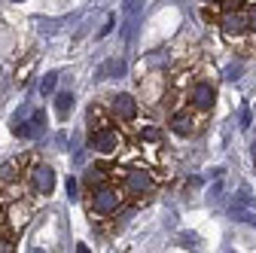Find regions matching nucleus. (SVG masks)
<instances>
[{
    "instance_id": "obj_1",
    "label": "nucleus",
    "mask_w": 256,
    "mask_h": 253,
    "mask_svg": "<svg viewBox=\"0 0 256 253\" xmlns=\"http://www.w3.org/2000/svg\"><path fill=\"white\" fill-rule=\"evenodd\" d=\"M122 189L116 186H98V189H92V202H88V210L92 214H98V216H110L122 208Z\"/></svg>"
},
{
    "instance_id": "obj_2",
    "label": "nucleus",
    "mask_w": 256,
    "mask_h": 253,
    "mask_svg": "<svg viewBox=\"0 0 256 253\" xmlns=\"http://www.w3.org/2000/svg\"><path fill=\"white\" fill-rule=\"evenodd\" d=\"M119 146H122V134L116 128H110V125H104V128H98V132H92V150L94 152L113 156Z\"/></svg>"
},
{
    "instance_id": "obj_3",
    "label": "nucleus",
    "mask_w": 256,
    "mask_h": 253,
    "mask_svg": "<svg viewBox=\"0 0 256 253\" xmlns=\"http://www.w3.org/2000/svg\"><path fill=\"white\" fill-rule=\"evenodd\" d=\"M220 30L226 34L229 40H238V37H244L247 34V12H241V10H229V12H222V18H220Z\"/></svg>"
},
{
    "instance_id": "obj_4",
    "label": "nucleus",
    "mask_w": 256,
    "mask_h": 253,
    "mask_svg": "<svg viewBox=\"0 0 256 253\" xmlns=\"http://www.w3.org/2000/svg\"><path fill=\"white\" fill-rule=\"evenodd\" d=\"M189 101H192L196 110H210L216 104V88L208 80H198V82H192V88H189Z\"/></svg>"
},
{
    "instance_id": "obj_5",
    "label": "nucleus",
    "mask_w": 256,
    "mask_h": 253,
    "mask_svg": "<svg viewBox=\"0 0 256 253\" xmlns=\"http://www.w3.org/2000/svg\"><path fill=\"white\" fill-rule=\"evenodd\" d=\"M150 189H152V177H150V171H144V168L125 171V192H132V196H146Z\"/></svg>"
},
{
    "instance_id": "obj_6",
    "label": "nucleus",
    "mask_w": 256,
    "mask_h": 253,
    "mask_svg": "<svg viewBox=\"0 0 256 253\" xmlns=\"http://www.w3.org/2000/svg\"><path fill=\"white\" fill-rule=\"evenodd\" d=\"M30 183H34V189L40 196H49L55 189V171L49 165H34L30 168Z\"/></svg>"
},
{
    "instance_id": "obj_7",
    "label": "nucleus",
    "mask_w": 256,
    "mask_h": 253,
    "mask_svg": "<svg viewBox=\"0 0 256 253\" xmlns=\"http://www.w3.org/2000/svg\"><path fill=\"white\" fill-rule=\"evenodd\" d=\"M43 128H46V113L43 110H34V113H30V119L22 122V125H12V132L22 134V138H40Z\"/></svg>"
},
{
    "instance_id": "obj_8",
    "label": "nucleus",
    "mask_w": 256,
    "mask_h": 253,
    "mask_svg": "<svg viewBox=\"0 0 256 253\" xmlns=\"http://www.w3.org/2000/svg\"><path fill=\"white\" fill-rule=\"evenodd\" d=\"M113 113L119 116V119H134L138 116V101H134V94H128V92H122V94H116L113 98Z\"/></svg>"
},
{
    "instance_id": "obj_9",
    "label": "nucleus",
    "mask_w": 256,
    "mask_h": 253,
    "mask_svg": "<svg viewBox=\"0 0 256 253\" xmlns=\"http://www.w3.org/2000/svg\"><path fill=\"white\" fill-rule=\"evenodd\" d=\"M125 70H128L125 58H107L104 64L94 70V80H119V76H125Z\"/></svg>"
},
{
    "instance_id": "obj_10",
    "label": "nucleus",
    "mask_w": 256,
    "mask_h": 253,
    "mask_svg": "<svg viewBox=\"0 0 256 253\" xmlns=\"http://www.w3.org/2000/svg\"><path fill=\"white\" fill-rule=\"evenodd\" d=\"M171 132L180 134V138H189V134H196V116L192 113H174L171 116Z\"/></svg>"
},
{
    "instance_id": "obj_11",
    "label": "nucleus",
    "mask_w": 256,
    "mask_h": 253,
    "mask_svg": "<svg viewBox=\"0 0 256 253\" xmlns=\"http://www.w3.org/2000/svg\"><path fill=\"white\" fill-rule=\"evenodd\" d=\"M74 104H76V101H74V92H58V94H55V113H58L61 119H68V113L74 110Z\"/></svg>"
},
{
    "instance_id": "obj_12",
    "label": "nucleus",
    "mask_w": 256,
    "mask_h": 253,
    "mask_svg": "<svg viewBox=\"0 0 256 253\" xmlns=\"http://www.w3.org/2000/svg\"><path fill=\"white\" fill-rule=\"evenodd\" d=\"M104 174H107V168H101V165H92V168L86 171L82 183H86L88 189H98V186H104Z\"/></svg>"
},
{
    "instance_id": "obj_13",
    "label": "nucleus",
    "mask_w": 256,
    "mask_h": 253,
    "mask_svg": "<svg viewBox=\"0 0 256 253\" xmlns=\"http://www.w3.org/2000/svg\"><path fill=\"white\" fill-rule=\"evenodd\" d=\"M122 12H125V18H140L144 0H122Z\"/></svg>"
},
{
    "instance_id": "obj_14",
    "label": "nucleus",
    "mask_w": 256,
    "mask_h": 253,
    "mask_svg": "<svg viewBox=\"0 0 256 253\" xmlns=\"http://www.w3.org/2000/svg\"><path fill=\"white\" fill-rule=\"evenodd\" d=\"M232 216L238 220V223H250V226H256V214H253V210H241V204H232Z\"/></svg>"
},
{
    "instance_id": "obj_15",
    "label": "nucleus",
    "mask_w": 256,
    "mask_h": 253,
    "mask_svg": "<svg viewBox=\"0 0 256 253\" xmlns=\"http://www.w3.org/2000/svg\"><path fill=\"white\" fill-rule=\"evenodd\" d=\"M18 165H22V159H10L4 168H0V180H16L18 177V171H16Z\"/></svg>"
},
{
    "instance_id": "obj_16",
    "label": "nucleus",
    "mask_w": 256,
    "mask_h": 253,
    "mask_svg": "<svg viewBox=\"0 0 256 253\" xmlns=\"http://www.w3.org/2000/svg\"><path fill=\"white\" fill-rule=\"evenodd\" d=\"M55 82H58V74H46L43 82H40V92H43V94H52V92H55Z\"/></svg>"
},
{
    "instance_id": "obj_17",
    "label": "nucleus",
    "mask_w": 256,
    "mask_h": 253,
    "mask_svg": "<svg viewBox=\"0 0 256 253\" xmlns=\"http://www.w3.org/2000/svg\"><path fill=\"white\" fill-rule=\"evenodd\" d=\"M140 138H144V140H150V144H156V140H162V132H158L156 125H146V128L140 132Z\"/></svg>"
},
{
    "instance_id": "obj_18",
    "label": "nucleus",
    "mask_w": 256,
    "mask_h": 253,
    "mask_svg": "<svg viewBox=\"0 0 256 253\" xmlns=\"http://www.w3.org/2000/svg\"><path fill=\"white\" fill-rule=\"evenodd\" d=\"M24 223H28V210H18V208H16V210H12V226H16V229H24Z\"/></svg>"
},
{
    "instance_id": "obj_19",
    "label": "nucleus",
    "mask_w": 256,
    "mask_h": 253,
    "mask_svg": "<svg viewBox=\"0 0 256 253\" xmlns=\"http://www.w3.org/2000/svg\"><path fill=\"white\" fill-rule=\"evenodd\" d=\"M247 28H250V30H256V4L247 10Z\"/></svg>"
},
{
    "instance_id": "obj_20",
    "label": "nucleus",
    "mask_w": 256,
    "mask_h": 253,
    "mask_svg": "<svg viewBox=\"0 0 256 253\" xmlns=\"http://www.w3.org/2000/svg\"><path fill=\"white\" fill-rule=\"evenodd\" d=\"M113 24H116V16H110V18L104 22V28H101V34H98V37H107L110 30H113Z\"/></svg>"
},
{
    "instance_id": "obj_21",
    "label": "nucleus",
    "mask_w": 256,
    "mask_h": 253,
    "mask_svg": "<svg viewBox=\"0 0 256 253\" xmlns=\"http://www.w3.org/2000/svg\"><path fill=\"white\" fill-rule=\"evenodd\" d=\"M238 6H241V0H222V10H226V12L229 10H238Z\"/></svg>"
},
{
    "instance_id": "obj_22",
    "label": "nucleus",
    "mask_w": 256,
    "mask_h": 253,
    "mask_svg": "<svg viewBox=\"0 0 256 253\" xmlns=\"http://www.w3.org/2000/svg\"><path fill=\"white\" fill-rule=\"evenodd\" d=\"M68 196L76 198V180H74V177H68Z\"/></svg>"
},
{
    "instance_id": "obj_23",
    "label": "nucleus",
    "mask_w": 256,
    "mask_h": 253,
    "mask_svg": "<svg viewBox=\"0 0 256 253\" xmlns=\"http://www.w3.org/2000/svg\"><path fill=\"white\" fill-rule=\"evenodd\" d=\"M238 70H241V68H238V64H232V68L226 70V80H238Z\"/></svg>"
},
{
    "instance_id": "obj_24",
    "label": "nucleus",
    "mask_w": 256,
    "mask_h": 253,
    "mask_svg": "<svg viewBox=\"0 0 256 253\" xmlns=\"http://www.w3.org/2000/svg\"><path fill=\"white\" fill-rule=\"evenodd\" d=\"M0 253H12V244L6 238H0Z\"/></svg>"
},
{
    "instance_id": "obj_25",
    "label": "nucleus",
    "mask_w": 256,
    "mask_h": 253,
    "mask_svg": "<svg viewBox=\"0 0 256 253\" xmlns=\"http://www.w3.org/2000/svg\"><path fill=\"white\" fill-rule=\"evenodd\" d=\"M76 253H92V250H88V244H76Z\"/></svg>"
},
{
    "instance_id": "obj_26",
    "label": "nucleus",
    "mask_w": 256,
    "mask_h": 253,
    "mask_svg": "<svg viewBox=\"0 0 256 253\" xmlns=\"http://www.w3.org/2000/svg\"><path fill=\"white\" fill-rule=\"evenodd\" d=\"M250 156H253V162H256V140H253V150H250Z\"/></svg>"
},
{
    "instance_id": "obj_27",
    "label": "nucleus",
    "mask_w": 256,
    "mask_h": 253,
    "mask_svg": "<svg viewBox=\"0 0 256 253\" xmlns=\"http://www.w3.org/2000/svg\"><path fill=\"white\" fill-rule=\"evenodd\" d=\"M0 196H4V180H0Z\"/></svg>"
},
{
    "instance_id": "obj_28",
    "label": "nucleus",
    "mask_w": 256,
    "mask_h": 253,
    "mask_svg": "<svg viewBox=\"0 0 256 253\" xmlns=\"http://www.w3.org/2000/svg\"><path fill=\"white\" fill-rule=\"evenodd\" d=\"M30 253H43V250H30Z\"/></svg>"
},
{
    "instance_id": "obj_29",
    "label": "nucleus",
    "mask_w": 256,
    "mask_h": 253,
    "mask_svg": "<svg viewBox=\"0 0 256 253\" xmlns=\"http://www.w3.org/2000/svg\"><path fill=\"white\" fill-rule=\"evenodd\" d=\"M12 4H22V0H12Z\"/></svg>"
},
{
    "instance_id": "obj_30",
    "label": "nucleus",
    "mask_w": 256,
    "mask_h": 253,
    "mask_svg": "<svg viewBox=\"0 0 256 253\" xmlns=\"http://www.w3.org/2000/svg\"><path fill=\"white\" fill-rule=\"evenodd\" d=\"M208 4H214V0H208Z\"/></svg>"
},
{
    "instance_id": "obj_31",
    "label": "nucleus",
    "mask_w": 256,
    "mask_h": 253,
    "mask_svg": "<svg viewBox=\"0 0 256 253\" xmlns=\"http://www.w3.org/2000/svg\"><path fill=\"white\" fill-rule=\"evenodd\" d=\"M241 4H247V0H241Z\"/></svg>"
}]
</instances>
